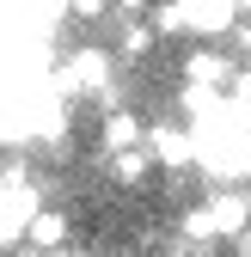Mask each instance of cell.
I'll return each mask as SVG.
<instances>
[{
	"label": "cell",
	"instance_id": "cell-8",
	"mask_svg": "<svg viewBox=\"0 0 251 257\" xmlns=\"http://www.w3.org/2000/svg\"><path fill=\"white\" fill-rule=\"evenodd\" d=\"M147 159H153V153H141V147H116V153H110V172H116L122 184H141V178H147Z\"/></svg>",
	"mask_w": 251,
	"mask_h": 257
},
{
	"label": "cell",
	"instance_id": "cell-4",
	"mask_svg": "<svg viewBox=\"0 0 251 257\" xmlns=\"http://www.w3.org/2000/svg\"><path fill=\"white\" fill-rule=\"evenodd\" d=\"M61 92H104L110 86V61L98 55V49H80V55H68L61 61Z\"/></svg>",
	"mask_w": 251,
	"mask_h": 257
},
{
	"label": "cell",
	"instance_id": "cell-9",
	"mask_svg": "<svg viewBox=\"0 0 251 257\" xmlns=\"http://www.w3.org/2000/svg\"><path fill=\"white\" fill-rule=\"evenodd\" d=\"M190 80L221 86V80H233V74H227V61H221V55H196V61H190Z\"/></svg>",
	"mask_w": 251,
	"mask_h": 257
},
{
	"label": "cell",
	"instance_id": "cell-1",
	"mask_svg": "<svg viewBox=\"0 0 251 257\" xmlns=\"http://www.w3.org/2000/svg\"><path fill=\"white\" fill-rule=\"evenodd\" d=\"M31 214H37V184L25 178V166H7L0 172V245H19Z\"/></svg>",
	"mask_w": 251,
	"mask_h": 257
},
{
	"label": "cell",
	"instance_id": "cell-5",
	"mask_svg": "<svg viewBox=\"0 0 251 257\" xmlns=\"http://www.w3.org/2000/svg\"><path fill=\"white\" fill-rule=\"evenodd\" d=\"M147 147H153V159H160V166H184V159H196V141L184 135V128H172V122L147 128Z\"/></svg>",
	"mask_w": 251,
	"mask_h": 257
},
{
	"label": "cell",
	"instance_id": "cell-6",
	"mask_svg": "<svg viewBox=\"0 0 251 257\" xmlns=\"http://www.w3.org/2000/svg\"><path fill=\"white\" fill-rule=\"evenodd\" d=\"M25 245H31V251H55V245H68V220H61L55 208H37V214H31V227H25Z\"/></svg>",
	"mask_w": 251,
	"mask_h": 257
},
{
	"label": "cell",
	"instance_id": "cell-3",
	"mask_svg": "<svg viewBox=\"0 0 251 257\" xmlns=\"http://www.w3.org/2000/svg\"><path fill=\"white\" fill-rule=\"evenodd\" d=\"M178 13V31H196V37H221V31L233 25V0H172Z\"/></svg>",
	"mask_w": 251,
	"mask_h": 257
},
{
	"label": "cell",
	"instance_id": "cell-11",
	"mask_svg": "<svg viewBox=\"0 0 251 257\" xmlns=\"http://www.w3.org/2000/svg\"><path fill=\"white\" fill-rule=\"evenodd\" d=\"M68 7H74L80 19H98V13H104V0H68Z\"/></svg>",
	"mask_w": 251,
	"mask_h": 257
},
{
	"label": "cell",
	"instance_id": "cell-14",
	"mask_svg": "<svg viewBox=\"0 0 251 257\" xmlns=\"http://www.w3.org/2000/svg\"><path fill=\"white\" fill-rule=\"evenodd\" d=\"M233 7H251V0H233Z\"/></svg>",
	"mask_w": 251,
	"mask_h": 257
},
{
	"label": "cell",
	"instance_id": "cell-10",
	"mask_svg": "<svg viewBox=\"0 0 251 257\" xmlns=\"http://www.w3.org/2000/svg\"><path fill=\"white\" fill-rule=\"evenodd\" d=\"M153 43V25H129V31H122V55H141Z\"/></svg>",
	"mask_w": 251,
	"mask_h": 257
},
{
	"label": "cell",
	"instance_id": "cell-2",
	"mask_svg": "<svg viewBox=\"0 0 251 257\" xmlns=\"http://www.w3.org/2000/svg\"><path fill=\"white\" fill-rule=\"evenodd\" d=\"M245 227H251V202L245 196H214L208 208L190 214V233L196 239H208V233H245Z\"/></svg>",
	"mask_w": 251,
	"mask_h": 257
},
{
	"label": "cell",
	"instance_id": "cell-7",
	"mask_svg": "<svg viewBox=\"0 0 251 257\" xmlns=\"http://www.w3.org/2000/svg\"><path fill=\"white\" fill-rule=\"evenodd\" d=\"M141 135H147V128H141L135 110H110V116H104V147H110V153H116V147H135Z\"/></svg>",
	"mask_w": 251,
	"mask_h": 257
},
{
	"label": "cell",
	"instance_id": "cell-13",
	"mask_svg": "<svg viewBox=\"0 0 251 257\" xmlns=\"http://www.w3.org/2000/svg\"><path fill=\"white\" fill-rule=\"evenodd\" d=\"M239 245H245V251H251V233H239Z\"/></svg>",
	"mask_w": 251,
	"mask_h": 257
},
{
	"label": "cell",
	"instance_id": "cell-12",
	"mask_svg": "<svg viewBox=\"0 0 251 257\" xmlns=\"http://www.w3.org/2000/svg\"><path fill=\"white\" fill-rule=\"evenodd\" d=\"M116 7H122V13H141V7H147V0H116Z\"/></svg>",
	"mask_w": 251,
	"mask_h": 257
}]
</instances>
